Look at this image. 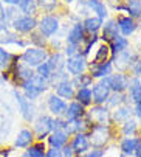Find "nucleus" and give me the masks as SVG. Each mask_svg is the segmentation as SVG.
I'll return each mask as SVG.
<instances>
[{"mask_svg":"<svg viewBox=\"0 0 141 157\" xmlns=\"http://www.w3.org/2000/svg\"><path fill=\"white\" fill-rule=\"evenodd\" d=\"M22 87V90H23V95H25V98H28L30 101L36 100L37 97H40L46 89H48V81L34 75L33 78L27 79V81H23L20 84Z\"/></svg>","mask_w":141,"mask_h":157,"instance_id":"1","label":"nucleus"},{"mask_svg":"<svg viewBox=\"0 0 141 157\" xmlns=\"http://www.w3.org/2000/svg\"><path fill=\"white\" fill-rule=\"evenodd\" d=\"M90 145L93 148H104L112 139V128L106 124H95L90 128Z\"/></svg>","mask_w":141,"mask_h":157,"instance_id":"2","label":"nucleus"},{"mask_svg":"<svg viewBox=\"0 0 141 157\" xmlns=\"http://www.w3.org/2000/svg\"><path fill=\"white\" fill-rule=\"evenodd\" d=\"M85 120L90 123V126H95V124H106L110 126V112L109 107L106 104H95L88 112H85Z\"/></svg>","mask_w":141,"mask_h":157,"instance_id":"3","label":"nucleus"},{"mask_svg":"<svg viewBox=\"0 0 141 157\" xmlns=\"http://www.w3.org/2000/svg\"><path fill=\"white\" fill-rule=\"evenodd\" d=\"M20 59L27 67H30V69H37L40 64H43L48 59V55H46V52L42 50L40 47H31V48H27L23 52Z\"/></svg>","mask_w":141,"mask_h":157,"instance_id":"4","label":"nucleus"},{"mask_svg":"<svg viewBox=\"0 0 141 157\" xmlns=\"http://www.w3.org/2000/svg\"><path fill=\"white\" fill-rule=\"evenodd\" d=\"M13 94H14L16 103H17V106H19V112H20L22 118L25 120V121H28V123L34 121L36 107H34L33 101H30L28 98H25V95H23L22 92H19L17 89H14V90H13Z\"/></svg>","mask_w":141,"mask_h":157,"instance_id":"5","label":"nucleus"},{"mask_svg":"<svg viewBox=\"0 0 141 157\" xmlns=\"http://www.w3.org/2000/svg\"><path fill=\"white\" fill-rule=\"evenodd\" d=\"M33 132L37 136L39 142H42L45 137H48L50 134L53 132L54 129V118L50 117V115H39L37 118H34L33 121Z\"/></svg>","mask_w":141,"mask_h":157,"instance_id":"6","label":"nucleus"},{"mask_svg":"<svg viewBox=\"0 0 141 157\" xmlns=\"http://www.w3.org/2000/svg\"><path fill=\"white\" fill-rule=\"evenodd\" d=\"M104 82L109 86V89L115 94H123L129 87V78L124 73H113L104 78Z\"/></svg>","mask_w":141,"mask_h":157,"instance_id":"7","label":"nucleus"},{"mask_svg":"<svg viewBox=\"0 0 141 157\" xmlns=\"http://www.w3.org/2000/svg\"><path fill=\"white\" fill-rule=\"evenodd\" d=\"M65 69L70 75L73 76H78V75H82L87 69V61H85V56L78 53L75 56H70L67 61H65Z\"/></svg>","mask_w":141,"mask_h":157,"instance_id":"8","label":"nucleus"},{"mask_svg":"<svg viewBox=\"0 0 141 157\" xmlns=\"http://www.w3.org/2000/svg\"><path fill=\"white\" fill-rule=\"evenodd\" d=\"M112 90L109 89V86L104 82V79H101L99 82L93 84V89H91V98H93V103L95 104H106L109 97H110Z\"/></svg>","mask_w":141,"mask_h":157,"instance_id":"9","label":"nucleus"},{"mask_svg":"<svg viewBox=\"0 0 141 157\" xmlns=\"http://www.w3.org/2000/svg\"><path fill=\"white\" fill-rule=\"evenodd\" d=\"M70 146H72L73 152L76 155H82L85 154L91 145H90V139H88V134L87 132H79V134H75V137L72 140V143H70Z\"/></svg>","mask_w":141,"mask_h":157,"instance_id":"10","label":"nucleus"},{"mask_svg":"<svg viewBox=\"0 0 141 157\" xmlns=\"http://www.w3.org/2000/svg\"><path fill=\"white\" fill-rule=\"evenodd\" d=\"M75 86L72 82V79H61L54 84V90H56V95L62 100H73L75 98Z\"/></svg>","mask_w":141,"mask_h":157,"instance_id":"11","label":"nucleus"},{"mask_svg":"<svg viewBox=\"0 0 141 157\" xmlns=\"http://www.w3.org/2000/svg\"><path fill=\"white\" fill-rule=\"evenodd\" d=\"M84 117H85V107L82 104H79L78 101H72L70 104H67V110L62 118L65 121H75V120H81Z\"/></svg>","mask_w":141,"mask_h":157,"instance_id":"12","label":"nucleus"},{"mask_svg":"<svg viewBox=\"0 0 141 157\" xmlns=\"http://www.w3.org/2000/svg\"><path fill=\"white\" fill-rule=\"evenodd\" d=\"M46 104H48V110L51 112V114L54 117H64L65 110H67V101L59 98L56 94H51L48 97V101H46Z\"/></svg>","mask_w":141,"mask_h":157,"instance_id":"13","label":"nucleus"},{"mask_svg":"<svg viewBox=\"0 0 141 157\" xmlns=\"http://www.w3.org/2000/svg\"><path fill=\"white\" fill-rule=\"evenodd\" d=\"M33 142H34V132L31 129L23 128V129L19 131V134L16 136L14 148H17V149H27L30 145H33Z\"/></svg>","mask_w":141,"mask_h":157,"instance_id":"14","label":"nucleus"},{"mask_svg":"<svg viewBox=\"0 0 141 157\" xmlns=\"http://www.w3.org/2000/svg\"><path fill=\"white\" fill-rule=\"evenodd\" d=\"M112 69L113 65L112 62L106 61V62H99V64H91L90 69V76L91 78H98V79H104L109 75H112Z\"/></svg>","mask_w":141,"mask_h":157,"instance_id":"15","label":"nucleus"},{"mask_svg":"<svg viewBox=\"0 0 141 157\" xmlns=\"http://www.w3.org/2000/svg\"><path fill=\"white\" fill-rule=\"evenodd\" d=\"M46 139H48V143H50L51 148L61 149V148H64V146L67 145V142H68V134H67L64 129H54Z\"/></svg>","mask_w":141,"mask_h":157,"instance_id":"16","label":"nucleus"},{"mask_svg":"<svg viewBox=\"0 0 141 157\" xmlns=\"http://www.w3.org/2000/svg\"><path fill=\"white\" fill-rule=\"evenodd\" d=\"M39 28H40V33L45 34V36H53L58 28H59V22L56 17L53 16H45L42 20H40V24H39Z\"/></svg>","mask_w":141,"mask_h":157,"instance_id":"17","label":"nucleus"},{"mask_svg":"<svg viewBox=\"0 0 141 157\" xmlns=\"http://www.w3.org/2000/svg\"><path fill=\"white\" fill-rule=\"evenodd\" d=\"M13 25H14V28H16L17 31H20V33H28V31H31V30L36 28L37 22H36L34 17H31V16H25V17L14 19Z\"/></svg>","mask_w":141,"mask_h":157,"instance_id":"18","label":"nucleus"},{"mask_svg":"<svg viewBox=\"0 0 141 157\" xmlns=\"http://www.w3.org/2000/svg\"><path fill=\"white\" fill-rule=\"evenodd\" d=\"M127 90H129V98L138 104L141 103V79L133 76L129 79V87H127Z\"/></svg>","mask_w":141,"mask_h":157,"instance_id":"19","label":"nucleus"},{"mask_svg":"<svg viewBox=\"0 0 141 157\" xmlns=\"http://www.w3.org/2000/svg\"><path fill=\"white\" fill-rule=\"evenodd\" d=\"M14 75H16V79L19 81V84H22L23 81L33 78L36 73L33 72V69L27 67L25 64H16L14 65Z\"/></svg>","mask_w":141,"mask_h":157,"instance_id":"20","label":"nucleus"},{"mask_svg":"<svg viewBox=\"0 0 141 157\" xmlns=\"http://www.w3.org/2000/svg\"><path fill=\"white\" fill-rule=\"evenodd\" d=\"M139 140H141L139 137H126V139H123L121 143H120L121 152H123L124 155H133V152H135V149H136Z\"/></svg>","mask_w":141,"mask_h":157,"instance_id":"21","label":"nucleus"},{"mask_svg":"<svg viewBox=\"0 0 141 157\" xmlns=\"http://www.w3.org/2000/svg\"><path fill=\"white\" fill-rule=\"evenodd\" d=\"M67 40H68V45H79V44L84 40V27L81 24H76L72 28V31L68 33Z\"/></svg>","mask_w":141,"mask_h":157,"instance_id":"22","label":"nucleus"},{"mask_svg":"<svg viewBox=\"0 0 141 157\" xmlns=\"http://www.w3.org/2000/svg\"><path fill=\"white\" fill-rule=\"evenodd\" d=\"M130 115H132V109L129 106H120V107L115 109V112L110 117L116 123H124V121L130 120Z\"/></svg>","mask_w":141,"mask_h":157,"instance_id":"23","label":"nucleus"},{"mask_svg":"<svg viewBox=\"0 0 141 157\" xmlns=\"http://www.w3.org/2000/svg\"><path fill=\"white\" fill-rule=\"evenodd\" d=\"M75 100L82 104L84 107L85 106H90L93 103V98H91V89L90 87H82V89H78L76 94H75Z\"/></svg>","mask_w":141,"mask_h":157,"instance_id":"24","label":"nucleus"},{"mask_svg":"<svg viewBox=\"0 0 141 157\" xmlns=\"http://www.w3.org/2000/svg\"><path fill=\"white\" fill-rule=\"evenodd\" d=\"M127 45H129L127 39H126V37H121V36H116L115 39L110 40V50L113 52L115 56L120 55V53H123V52L127 48Z\"/></svg>","mask_w":141,"mask_h":157,"instance_id":"25","label":"nucleus"},{"mask_svg":"<svg viewBox=\"0 0 141 157\" xmlns=\"http://www.w3.org/2000/svg\"><path fill=\"white\" fill-rule=\"evenodd\" d=\"M45 151H46L45 143L37 142V143L30 145V146L27 148L25 154H27V157H45Z\"/></svg>","mask_w":141,"mask_h":157,"instance_id":"26","label":"nucleus"},{"mask_svg":"<svg viewBox=\"0 0 141 157\" xmlns=\"http://www.w3.org/2000/svg\"><path fill=\"white\" fill-rule=\"evenodd\" d=\"M118 27H120V30L123 31L124 36H130V34L135 31V28H136L135 22H133L130 17H121V19L118 20Z\"/></svg>","mask_w":141,"mask_h":157,"instance_id":"27","label":"nucleus"},{"mask_svg":"<svg viewBox=\"0 0 141 157\" xmlns=\"http://www.w3.org/2000/svg\"><path fill=\"white\" fill-rule=\"evenodd\" d=\"M118 36V24L115 20H109L106 27H104V39L106 40H112Z\"/></svg>","mask_w":141,"mask_h":157,"instance_id":"28","label":"nucleus"},{"mask_svg":"<svg viewBox=\"0 0 141 157\" xmlns=\"http://www.w3.org/2000/svg\"><path fill=\"white\" fill-rule=\"evenodd\" d=\"M136 131H138V124L132 118L127 120V121H124L123 126H121V132H123V136H126V137H135Z\"/></svg>","mask_w":141,"mask_h":157,"instance_id":"29","label":"nucleus"},{"mask_svg":"<svg viewBox=\"0 0 141 157\" xmlns=\"http://www.w3.org/2000/svg\"><path fill=\"white\" fill-rule=\"evenodd\" d=\"M88 6L98 14L99 19H104L107 16V8H106V5L101 2V0H88Z\"/></svg>","mask_w":141,"mask_h":157,"instance_id":"30","label":"nucleus"},{"mask_svg":"<svg viewBox=\"0 0 141 157\" xmlns=\"http://www.w3.org/2000/svg\"><path fill=\"white\" fill-rule=\"evenodd\" d=\"M72 82H73V86H75V87H78V89H82V87H90V86H91V82H93V78H91L90 75L82 73V75L75 76V79H72Z\"/></svg>","mask_w":141,"mask_h":157,"instance_id":"31","label":"nucleus"},{"mask_svg":"<svg viewBox=\"0 0 141 157\" xmlns=\"http://www.w3.org/2000/svg\"><path fill=\"white\" fill-rule=\"evenodd\" d=\"M101 25H102V20H101L99 17H88V19L84 22L82 27H84L87 31H90V33H96Z\"/></svg>","mask_w":141,"mask_h":157,"instance_id":"32","label":"nucleus"},{"mask_svg":"<svg viewBox=\"0 0 141 157\" xmlns=\"http://www.w3.org/2000/svg\"><path fill=\"white\" fill-rule=\"evenodd\" d=\"M19 8H20L22 13H25L27 16H31L36 11L37 5H36V0H20V2H19Z\"/></svg>","mask_w":141,"mask_h":157,"instance_id":"33","label":"nucleus"},{"mask_svg":"<svg viewBox=\"0 0 141 157\" xmlns=\"http://www.w3.org/2000/svg\"><path fill=\"white\" fill-rule=\"evenodd\" d=\"M124 103H126L124 94H115V92H112L110 97H109V100H107L109 107H116V106L120 107V106H124Z\"/></svg>","mask_w":141,"mask_h":157,"instance_id":"34","label":"nucleus"},{"mask_svg":"<svg viewBox=\"0 0 141 157\" xmlns=\"http://www.w3.org/2000/svg\"><path fill=\"white\" fill-rule=\"evenodd\" d=\"M11 59H13L11 53L6 52L3 47H0V69H8L11 64Z\"/></svg>","mask_w":141,"mask_h":157,"instance_id":"35","label":"nucleus"},{"mask_svg":"<svg viewBox=\"0 0 141 157\" xmlns=\"http://www.w3.org/2000/svg\"><path fill=\"white\" fill-rule=\"evenodd\" d=\"M107 56H109V48H107V47L104 45V47H101V48L98 50V53H96L95 59H93V64H99V62H106Z\"/></svg>","mask_w":141,"mask_h":157,"instance_id":"36","label":"nucleus"},{"mask_svg":"<svg viewBox=\"0 0 141 157\" xmlns=\"http://www.w3.org/2000/svg\"><path fill=\"white\" fill-rule=\"evenodd\" d=\"M106 155V151L102 148H93V149H88L85 154H82V157H104Z\"/></svg>","mask_w":141,"mask_h":157,"instance_id":"37","label":"nucleus"},{"mask_svg":"<svg viewBox=\"0 0 141 157\" xmlns=\"http://www.w3.org/2000/svg\"><path fill=\"white\" fill-rule=\"evenodd\" d=\"M129 11L133 16H139V13H141V2H136V0H129Z\"/></svg>","mask_w":141,"mask_h":157,"instance_id":"38","label":"nucleus"},{"mask_svg":"<svg viewBox=\"0 0 141 157\" xmlns=\"http://www.w3.org/2000/svg\"><path fill=\"white\" fill-rule=\"evenodd\" d=\"M45 157H64V155H62V151H61V149L50 148V149L45 151Z\"/></svg>","mask_w":141,"mask_h":157,"instance_id":"39","label":"nucleus"},{"mask_svg":"<svg viewBox=\"0 0 141 157\" xmlns=\"http://www.w3.org/2000/svg\"><path fill=\"white\" fill-rule=\"evenodd\" d=\"M132 73H133V76H136V78L141 76V61L133 62V65H132Z\"/></svg>","mask_w":141,"mask_h":157,"instance_id":"40","label":"nucleus"},{"mask_svg":"<svg viewBox=\"0 0 141 157\" xmlns=\"http://www.w3.org/2000/svg\"><path fill=\"white\" fill-rule=\"evenodd\" d=\"M61 151H62V155L64 157H73L75 155V152H73V149H72V146H70V145H65L64 148H61Z\"/></svg>","mask_w":141,"mask_h":157,"instance_id":"41","label":"nucleus"},{"mask_svg":"<svg viewBox=\"0 0 141 157\" xmlns=\"http://www.w3.org/2000/svg\"><path fill=\"white\" fill-rule=\"evenodd\" d=\"M67 56L70 58V56H75V55H78V45H68L67 47Z\"/></svg>","mask_w":141,"mask_h":157,"instance_id":"42","label":"nucleus"},{"mask_svg":"<svg viewBox=\"0 0 141 157\" xmlns=\"http://www.w3.org/2000/svg\"><path fill=\"white\" fill-rule=\"evenodd\" d=\"M135 115L141 120V103H138V104H135Z\"/></svg>","mask_w":141,"mask_h":157,"instance_id":"43","label":"nucleus"},{"mask_svg":"<svg viewBox=\"0 0 141 157\" xmlns=\"http://www.w3.org/2000/svg\"><path fill=\"white\" fill-rule=\"evenodd\" d=\"M133 155H135V157H141V140H139V143H138V146H136Z\"/></svg>","mask_w":141,"mask_h":157,"instance_id":"44","label":"nucleus"},{"mask_svg":"<svg viewBox=\"0 0 141 157\" xmlns=\"http://www.w3.org/2000/svg\"><path fill=\"white\" fill-rule=\"evenodd\" d=\"M5 3H8V5H19V2L20 0H3Z\"/></svg>","mask_w":141,"mask_h":157,"instance_id":"45","label":"nucleus"},{"mask_svg":"<svg viewBox=\"0 0 141 157\" xmlns=\"http://www.w3.org/2000/svg\"><path fill=\"white\" fill-rule=\"evenodd\" d=\"M3 13H5V10H3V6H2V5H0V17L3 16Z\"/></svg>","mask_w":141,"mask_h":157,"instance_id":"46","label":"nucleus"},{"mask_svg":"<svg viewBox=\"0 0 141 157\" xmlns=\"http://www.w3.org/2000/svg\"><path fill=\"white\" fill-rule=\"evenodd\" d=\"M20 157H27V154H25V152H23V154H22V155H20Z\"/></svg>","mask_w":141,"mask_h":157,"instance_id":"47","label":"nucleus"},{"mask_svg":"<svg viewBox=\"0 0 141 157\" xmlns=\"http://www.w3.org/2000/svg\"><path fill=\"white\" fill-rule=\"evenodd\" d=\"M2 81H3V79H2V75H0V82H2Z\"/></svg>","mask_w":141,"mask_h":157,"instance_id":"48","label":"nucleus"},{"mask_svg":"<svg viewBox=\"0 0 141 157\" xmlns=\"http://www.w3.org/2000/svg\"><path fill=\"white\" fill-rule=\"evenodd\" d=\"M67 2H73V0H67Z\"/></svg>","mask_w":141,"mask_h":157,"instance_id":"49","label":"nucleus"},{"mask_svg":"<svg viewBox=\"0 0 141 157\" xmlns=\"http://www.w3.org/2000/svg\"><path fill=\"white\" fill-rule=\"evenodd\" d=\"M0 118H2V114H0Z\"/></svg>","mask_w":141,"mask_h":157,"instance_id":"50","label":"nucleus"}]
</instances>
